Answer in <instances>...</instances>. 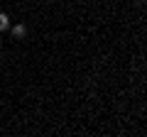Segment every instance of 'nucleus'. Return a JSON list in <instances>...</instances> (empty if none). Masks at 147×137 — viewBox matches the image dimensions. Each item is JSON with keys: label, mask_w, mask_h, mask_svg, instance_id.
Masks as SVG:
<instances>
[{"label": "nucleus", "mask_w": 147, "mask_h": 137, "mask_svg": "<svg viewBox=\"0 0 147 137\" xmlns=\"http://www.w3.org/2000/svg\"><path fill=\"white\" fill-rule=\"evenodd\" d=\"M7 25H10L7 15H3V12H0V32H3V30H7Z\"/></svg>", "instance_id": "2"}, {"label": "nucleus", "mask_w": 147, "mask_h": 137, "mask_svg": "<svg viewBox=\"0 0 147 137\" xmlns=\"http://www.w3.org/2000/svg\"><path fill=\"white\" fill-rule=\"evenodd\" d=\"M12 34H15L17 39H22V37H25V34H27V30H25V25H15V27H12Z\"/></svg>", "instance_id": "1"}]
</instances>
